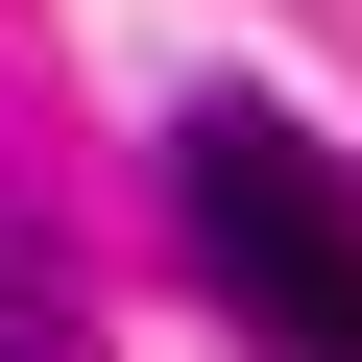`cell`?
I'll return each instance as SVG.
<instances>
[{
    "label": "cell",
    "instance_id": "6da1fadb",
    "mask_svg": "<svg viewBox=\"0 0 362 362\" xmlns=\"http://www.w3.org/2000/svg\"><path fill=\"white\" fill-rule=\"evenodd\" d=\"M169 194H194V266L266 362H362V194H338V145L266 121V97H194L169 121Z\"/></svg>",
    "mask_w": 362,
    "mask_h": 362
},
{
    "label": "cell",
    "instance_id": "7a4b0ae2",
    "mask_svg": "<svg viewBox=\"0 0 362 362\" xmlns=\"http://www.w3.org/2000/svg\"><path fill=\"white\" fill-rule=\"evenodd\" d=\"M0 362H97V290H73L25 218H0Z\"/></svg>",
    "mask_w": 362,
    "mask_h": 362
}]
</instances>
